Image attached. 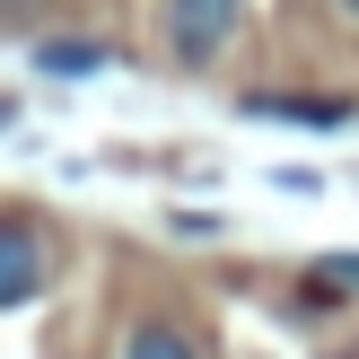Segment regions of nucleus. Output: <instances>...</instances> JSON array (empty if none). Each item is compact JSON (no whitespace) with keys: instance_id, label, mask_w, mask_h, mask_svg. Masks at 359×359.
Returning <instances> with one entry per match:
<instances>
[{"instance_id":"f03ea898","label":"nucleus","mask_w":359,"mask_h":359,"mask_svg":"<svg viewBox=\"0 0 359 359\" xmlns=\"http://www.w3.org/2000/svg\"><path fill=\"white\" fill-rule=\"evenodd\" d=\"M44 272H53L44 237H35L27 219H0V316H9V307H27V298L44 290Z\"/></svg>"},{"instance_id":"423d86ee","label":"nucleus","mask_w":359,"mask_h":359,"mask_svg":"<svg viewBox=\"0 0 359 359\" xmlns=\"http://www.w3.org/2000/svg\"><path fill=\"white\" fill-rule=\"evenodd\" d=\"M342 18H351V27H359V0H342Z\"/></svg>"},{"instance_id":"39448f33","label":"nucleus","mask_w":359,"mask_h":359,"mask_svg":"<svg viewBox=\"0 0 359 359\" xmlns=\"http://www.w3.org/2000/svg\"><path fill=\"white\" fill-rule=\"evenodd\" d=\"M333 280H359V255H351V263H333Z\"/></svg>"},{"instance_id":"f257e3e1","label":"nucleus","mask_w":359,"mask_h":359,"mask_svg":"<svg viewBox=\"0 0 359 359\" xmlns=\"http://www.w3.org/2000/svg\"><path fill=\"white\" fill-rule=\"evenodd\" d=\"M237 18H245V0H167V44H175V62H184V70L219 62L228 35H237Z\"/></svg>"},{"instance_id":"20e7f679","label":"nucleus","mask_w":359,"mask_h":359,"mask_svg":"<svg viewBox=\"0 0 359 359\" xmlns=\"http://www.w3.org/2000/svg\"><path fill=\"white\" fill-rule=\"evenodd\" d=\"M263 123H351V97H245Z\"/></svg>"},{"instance_id":"7ed1b4c3","label":"nucleus","mask_w":359,"mask_h":359,"mask_svg":"<svg viewBox=\"0 0 359 359\" xmlns=\"http://www.w3.org/2000/svg\"><path fill=\"white\" fill-rule=\"evenodd\" d=\"M123 359H210V351L193 342L184 325H167V316H140V325L123 333Z\"/></svg>"}]
</instances>
